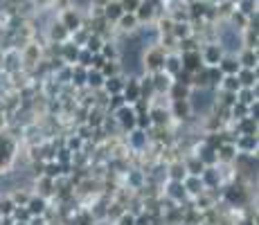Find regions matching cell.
Returning <instances> with one entry per match:
<instances>
[{"instance_id": "1", "label": "cell", "mask_w": 259, "mask_h": 225, "mask_svg": "<svg viewBox=\"0 0 259 225\" xmlns=\"http://www.w3.org/2000/svg\"><path fill=\"white\" fill-rule=\"evenodd\" d=\"M221 41L223 45H226V50H230V52H235V50L239 48V34L235 32V29H230V27H226L221 32Z\"/></svg>"}, {"instance_id": "2", "label": "cell", "mask_w": 259, "mask_h": 225, "mask_svg": "<svg viewBox=\"0 0 259 225\" xmlns=\"http://www.w3.org/2000/svg\"><path fill=\"white\" fill-rule=\"evenodd\" d=\"M212 95L210 93H196L194 95V108L196 111H207V108L212 106Z\"/></svg>"}, {"instance_id": "3", "label": "cell", "mask_w": 259, "mask_h": 225, "mask_svg": "<svg viewBox=\"0 0 259 225\" xmlns=\"http://www.w3.org/2000/svg\"><path fill=\"white\" fill-rule=\"evenodd\" d=\"M41 209H43L41 201H32V212H41Z\"/></svg>"}, {"instance_id": "4", "label": "cell", "mask_w": 259, "mask_h": 225, "mask_svg": "<svg viewBox=\"0 0 259 225\" xmlns=\"http://www.w3.org/2000/svg\"><path fill=\"white\" fill-rule=\"evenodd\" d=\"M207 59L214 61V59H217V50H210V52H207Z\"/></svg>"}, {"instance_id": "5", "label": "cell", "mask_w": 259, "mask_h": 225, "mask_svg": "<svg viewBox=\"0 0 259 225\" xmlns=\"http://www.w3.org/2000/svg\"><path fill=\"white\" fill-rule=\"evenodd\" d=\"M91 83H95V86H97V83H99V74H91Z\"/></svg>"}, {"instance_id": "6", "label": "cell", "mask_w": 259, "mask_h": 225, "mask_svg": "<svg viewBox=\"0 0 259 225\" xmlns=\"http://www.w3.org/2000/svg\"><path fill=\"white\" fill-rule=\"evenodd\" d=\"M140 135H142V133H136V138H133V142H136V144H142V138H140Z\"/></svg>"}, {"instance_id": "7", "label": "cell", "mask_w": 259, "mask_h": 225, "mask_svg": "<svg viewBox=\"0 0 259 225\" xmlns=\"http://www.w3.org/2000/svg\"><path fill=\"white\" fill-rule=\"evenodd\" d=\"M228 88H237V81H235V79H228Z\"/></svg>"}, {"instance_id": "8", "label": "cell", "mask_w": 259, "mask_h": 225, "mask_svg": "<svg viewBox=\"0 0 259 225\" xmlns=\"http://www.w3.org/2000/svg\"><path fill=\"white\" fill-rule=\"evenodd\" d=\"M122 225H133V218H131V216H126V218L122 221Z\"/></svg>"}, {"instance_id": "9", "label": "cell", "mask_w": 259, "mask_h": 225, "mask_svg": "<svg viewBox=\"0 0 259 225\" xmlns=\"http://www.w3.org/2000/svg\"><path fill=\"white\" fill-rule=\"evenodd\" d=\"M117 9L119 7H111V9H108V14H111V16H117Z\"/></svg>"}]
</instances>
